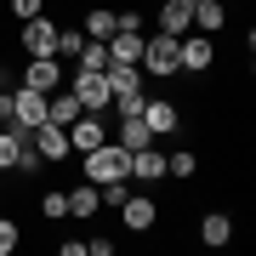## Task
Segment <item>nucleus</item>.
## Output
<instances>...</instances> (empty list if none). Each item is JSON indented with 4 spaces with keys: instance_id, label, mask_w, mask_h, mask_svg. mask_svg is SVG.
<instances>
[{
    "instance_id": "1",
    "label": "nucleus",
    "mask_w": 256,
    "mask_h": 256,
    "mask_svg": "<svg viewBox=\"0 0 256 256\" xmlns=\"http://www.w3.org/2000/svg\"><path fill=\"white\" fill-rule=\"evenodd\" d=\"M80 171H86V182H131V148H120L114 137L108 142H97V148H86L80 154Z\"/></svg>"
},
{
    "instance_id": "2",
    "label": "nucleus",
    "mask_w": 256,
    "mask_h": 256,
    "mask_svg": "<svg viewBox=\"0 0 256 256\" xmlns=\"http://www.w3.org/2000/svg\"><path fill=\"white\" fill-rule=\"evenodd\" d=\"M120 228L137 234V239H142V234H160V228H165V205H160V194L131 182V194L120 200Z\"/></svg>"
},
{
    "instance_id": "3",
    "label": "nucleus",
    "mask_w": 256,
    "mask_h": 256,
    "mask_svg": "<svg viewBox=\"0 0 256 256\" xmlns=\"http://www.w3.org/2000/svg\"><path fill=\"white\" fill-rule=\"evenodd\" d=\"M137 68L148 74V80H176V34H142V57H137Z\"/></svg>"
},
{
    "instance_id": "4",
    "label": "nucleus",
    "mask_w": 256,
    "mask_h": 256,
    "mask_svg": "<svg viewBox=\"0 0 256 256\" xmlns=\"http://www.w3.org/2000/svg\"><path fill=\"white\" fill-rule=\"evenodd\" d=\"M216 40L210 34H200V28H188V34H176V68L182 74H194V80H200V74H210L216 68Z\"/></svg>"
},
{
    "instance_id": "5",
    "label": "nucleus",
    "mask_w": 256,
    "mask_h": 256,
    "mask_svg": "<svg viewBox=\"0 0 256 256\" xmlns=\"http://www.w3.org/2000/svg\"><path fill=\"white\" fill-rule=\"evenodd\" d=\"M142 120H148V131H154V142H160V137H176V131L188 126V108H182V97H171V92H165V97L148 92Z\"/></svg>"
},
{
    "instance_id": "6",
    "label": "nucleus",
    "mask_w": 256,
    "mask_h": 256,
    "mask_svg": "<svg viewBox=\"0 0 256 256\" xmlns=\"http://www.w3.org/2000/svg\"><path fill=\"white\" fill-rule=\"evenodd\" d=\"M68 92H74V102H80L86 114H108V80H102V68H68Z\"/></svg>"
},
{
    "instance_id": "7",
    "label": "nucleus",
    "mask_w": 256,
    "mask_h": 256,
    "mask_svg": "<svg viewBox=\"0 0 256 256\" xmlns=\"http://www.w3.org/2000/svg\"><path fill=\"white\" fill-rule=\"evenodd\" d=\"M57 52V18H28V23H18V57H52Z\"/></svg>"
},
{
    "instance_id": "8",
    "label": "nucleus",
    "mask_w": 256,
    "mask_h": 256,
    "mask_svg": "<svg viewBox=\"0 0 256 256\" xmlns=\"http://www.w3.org/2000/svg\"><path fill=\"white\" fill-rule=\"evenodd\" d=\"M12 63H23L18 86H34V92H46V97L68 80V63H57V57H12Z\"/></svg>"
},
{
    "instance_id": "9",
    "label": "nucleus",
    "mask_w": 256,
    "mask_h": 256,
    "mask_svg": "<svg viewBox=\"0 0 256 256\" xmlns=\"http://www.w3.org/2000/svg\"><path fill=\"white\" fill-rule=\"evenodd\" d=\"M12 126H18V131L46 126V92H34V86H12Z\"/></svg>"
},
{
    "instance_id": "10",
    "label": "nucleus",
    "mask_w": 256,
    "mask_h": 256,
    "mask_svg": "<svg viewBox=\"0 0 256 256\" xmlns=\"http://www.w3.org/2000/svg\"><path fill=\"white\" fill-rule=\"evenodd\" d=\"M28 148H34V154L46 160V165H63V160H74V148H68V131H63V126H52V120L28 131Z\"/></svg>"
},
{
    "instance_id": "11",
    "label": "nucleus",
    "mask_w": 256,
    "mask_h": 256,
    "mask_svg": "<svg viewBox=\"0 0 256 256\" xmlns=\"http://www.w3.org/2000/svg\"><path fill=\"white\" fill-rule=\"evenodd\" d=\"M131 182H137V188H160L165 182V154H160L154 142H148V148H131Z\"/></svg>"
},
{
    "instance_id": "12",
    "label": "nucleus",
    "mask_w": 256,
    "mask_h": 256,
    "mask_svg": "<svg viewBox=\"0 0 256 256\" xmlns=\"http://www.w3.org/2000/svg\"><path fill=\"white\" fill-rule=\"evenodd\" d=\"M154 28L160 34H188L194 28V0H160L154 6Z\"/></svg>"
},
{
    "instance_id": "13",
    "label": "nucleus",
    "mask_w": 256,
    "mask_h": 256,
    "mask_svg": "<svg viewBox=\"0 0 256 256\" xmlns=\"http://www.w3.org/2000/svg\"><path fill=\"white\" fill-rule=\"evenodd\" d=\"M97 142H108V120H102V114H80L68 126V148L86 154V148H97Z\"/></svg>"
},
{
    "instance_id": "14",
    "label": "nucleus",
    "mask_w": 256,
    "mask_h": 256,
    "mask_svg": "<svg viewBox=\"0 0 256 256\" xmlns=\"http://www.w3.org/2000/svg\"><path fill=\"white\" fill-rule=\"evenodd\" d=\"M194 239H200L205 250H222V245L234 239V216H228V210H205L200 228H194Z\"/></svg>"
},
{
    "instance_id": "15",
    "label": "nucleus",
    "mask_w": 256,
    "mask_h": 256,
    "mask_svg": "<svg viewBox=\"0 0 256 256\" xmlns=\"http://www.w3.org/2000/svg\"><path fill=\"white\" fill-rule=\"evenodd\" d=\"M80 28H86V40H108L114 28H120V18H114L108 0H92V6L80 12Z\"/></svg>"
},
{
    "instance_id": "16",
    "label": "nucleus",
    "mask_w": 256,
    "mask_h": 256,
    "mask_svg": "<svg viewBox=\"0 0 256 256\" xmlns=\"http://www.w3.org/2000/svg\"><path fill=\"white\" fill-rule=\"evenodd\" d=\"M200 148H171L165 154V182H200Z\"/></svg>"
},
{
    "instance_id": "17",
    "label": "nucleus",
    "mask_w": 256,
    "mask_h": 256,
    "mask_svg": "<svg viewBox=\"0 0 256 256\" xmlns=\"http://www.w3.org/2000/svg\"><path fill=\"white\" fill-rule=\"evenodd\" d=\"M114 142H120V148H148L154 131H148L142 114H114Z\"/></svg>"
},
{
    "instance_id": "18",
    "label": "nucleus",
    "mask_w": 256,
    "mask_h": 256,
    "mask_svg": "<svg viewBox=\"0 0 256 256\" xmlns=\"http://www.w3.org/2000/svg\"><path fill=\"white\" fill-rule=\"evenodd\" d=\"M97 210H102L97 182H68V216H74V222H92Z\"/></svg>"
},
{
    "instance_id": "19",
    "label": "nucleus",
    "mask_w": 256,
    "mask_h": 256,
    "mask_svg": "<svg viewBox=\"0 0 256 256\" xmlns=\"http://www.w3.org/2000/svg\"><path fill=\"white\" fill-rule=\"evenodd\" d=\"M80 114H86V108L74 102V92H68V86H57V92L46 97V120H52V126H63V131H68V126H74Z\"/></svg>"
},
{
    "instance_id": "20",
    "label": "nucleus",
    "mask_w": 256,
    "mask_h": 256,
    "mask_svg": "<svg viewBox=\"0 0 256 256\" xmlns=\"http://www.w3.org/2000/svg\"><path fill=\"white\" fill-rule=\"evenodd\" d=\"M194 28L200 34H222L228 28V0H194Z\"/></svg>"
},
{
    "instance_id": "21",
    "label": "nucleus",
    "mask_w": 256,
    "mask_h": 256,
    "mask_svg": "<svg viewBox=\"0 0 256 256\" xmlns=\"http://www.w3.org/2000/svg\"><path fill=\"white\" fill-rule=\"evenodd\" d=\"M80 52H86V28L80 23H57V52L52 57H57V63H74Z\"/></svg>"
},
{
    "instance_id": "22",
    "label": "nucleus",
    "mask_w": 256,
    "mask_h": 256,
    "mask_svg": "<svg viewBox=\"0 0 256 256\" xmlns=\"http://www.w3.org/2000/svg\"><path fill=\"white\" fill-rule=\"evenodd\" d=\"M137 57H142V34L114 28V34H108V63H137Z\"/></svg>"
},
{
    "instance_id": "23",
    "label": "nucleus",
    "mask_w": 256,
    "mask_h": 256,
    "mask_svg": "<svg viewBox=\"0 0 256 256\" xmlns=\"http://www.w3.org/2000/svg\"><path fill=\"white\" fill-rule=\"evenodd\" d=\"M40 222H63L68 216V188H40Z\"/></svg>"
},
{
    "instance_id": "24",
    "label": "nucleus",
    "mask_w": 256,
    "mask_h": 256,
    "mask_svg": "<svg viewBox=\"0 0 256 256\" xmlns=\"http://www.w3.org/2000/svg\"><path fill=\"white\" fill-rule=\"evenodd\" d=\"M18 245H23V222L0 210V256H18Z\"/></svg>"
},
{
    "instance_id": "25",
    "label": "nucleus",
    "mask_w": 256,
    "mask_h": 256,
    "mask_svg": "<svg viewBox=\"0 0 256 256\" xmlns=\"http://www.w3.org/2000/svg\"><path fill=\"white\" fill-rule=\"evenodd\" d=\"M68 68H108V40H86V52L74 57Z\"/></svg>"
},
{
    "instance_id": "26",
    "label": "nucleus",
    "mask_w": 256,
    "mask_h": 256,
    "mask_svg": "<svg viewBox=\"0 0 256 256\" xmlns=\"http://www.w3.org/2000/svg\"><path fill=\"white\" fill-rule=\"evenodd\" d=\"M46 12V0H6V18L12 23H28V18H40Z\"/></svg>"
},
{
    "instance_id": "27",
    "label": "nucleus",
    "mask_w": 256,
    "mask_h": 256,
    "mask_svg": "<svg viewBox=\"0 0 256 256\" xmlns=\"http://www.w3.org/2000/svg\"><path fill=\"white\" fill-rule=\"evenodd\" d=\"M114 18H120V28H126V34H148V18L137 6H114Z\"/></svg>"
},
{
    "instance_id": "28",
    "label": "nucleus",
    "mask_w": 256,
    "mask_h": 256,
    "mask_svg": "<svg viewBox=\"0 0 256 256\" xmlns=\"http://www.w3.org/2000/svg\"><path fill=\"white\" fill-rule=\"evenodd\" d=\"M12 171H18V176H40V171H46V160H40L34 148L23 142V148H18V165H12Z\"/></svg>"
},
{
    "instance_id": "29",
    "label": "nucleus",
    "mask_w": 256,
    "mask_h": 256,
    "mask_svg": "<svg viewBox=\"0 0 256 256\" xmlns=\"http://www.w3.org/2000/svg\"><path fill=\"white\" fill-rule=\"evenodd\" d=\"M86 250H92V256H114L120 245H114V239H108V234H92V239H86Z\"/></svg>"
}]
</instances>
